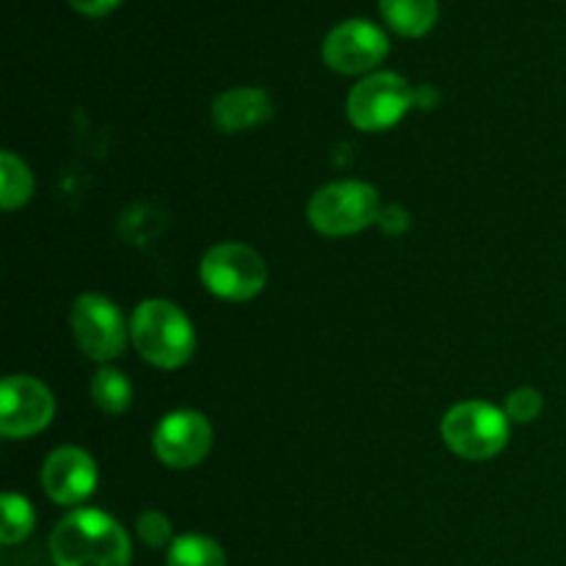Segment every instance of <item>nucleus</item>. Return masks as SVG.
Masks as SVG:
<instances>
[{
    "label": "nucleus",
    "mask_w": 566,
    "mask_h": 566,
    "mask_svg": "<svg viewBox=\"0 0 566 566\" xmlns=\"http://www.w3.org/2000/svg\"><path fill=\"white\" fill-rule=\"evenodd\" d=\"M381 17L401 36H426L437 22V0H379Z\"/></svg>",
    "instance_id": "nucleus-13"
},
{
    "label": "nucleus",
    "mask_w": 566,
    "mask_h": 566,
    "mask_svg": "<svg viewBox=\"0 0 566 566\" xmlns=\"http://www.w3.org/2000/svg\"><path fill=\"white\" fill-rule=\"evenodd\" d=\"M42 486L59 506H81L97 486L94 459L77 446H61L42 468Z\"/></svg>",
    "instance_id": "nucleus-11"
},
{
    "label": "nucleus",
    "mask_w": 566,
    "mask_h": 566,
    "mask_svg": "<svg viewBox=\"0 0 566 566\" xmlns=\"http://www.w3.org/2000/svg\"><path fill=\"white\" fill-rule=\"evenodd\" d=\"M0 509H3L0 542H3V545H20L22 539L31 536L33 523H36V514H33L31 503H28L22 495L6 492L3 501H0Z\"/></svg>",
    "instance_id": "nucleus-17"
},
{
    "label": "nucleus",
    "mask_w": 566,
    "mask_h": 566,
    "mask_svg": "<svg viewBox=\"0 0 566 566\" xmlns=\"http://www.w3.org/2000/svg\"><path fill=\"white\" fill-rule=\"evenodd\" d=\"M307 219L324 235H354L379 219V191L368 182L343 180L324 186L307 205Z\"/></svg>",
    "instance_id": "nucleus-4"
},
{
    "label": "nucleus",
    "mask_w": 566,
    "mask_h": 566,
    "mask_svg": "<svg viewBox=\"0 0 566 566\" xmlns=\"http://www.w3.org/2000/svg\"><path fill=\"white\" fill-rule=\"evenodd\" d=\"M213 446V429L208 418L193 409H177L158 423L153 434L155 457L171 470H188L205 462Z\"/></svg>",
    "instance_id": "nucleus-10"
},
{
    "label": "nucleus",
    "mask_w": 566,
    "mask_h": 566,
    "mask_svg": "<svg viewBox=\"0 0 566 566\" xmlns=\"http://www.w3.org/2000/svg\"><path fill=\"white\" fill-rule=\"evenodd\" d=\"M130 337L136 352L149 365L175 370L193 357L197 335L191 321L177 304L166 298H147L136 307L130 321Z\"/></svg>",
    "instance_id": "nucleus-2"
},
{
    "label": "nucleus",
    "mask_w": 566,
    "mask_h": 566,
    "mask_svg": "<svg viewBox=\"0 0 566 566\" xmlns=\"http://www.w3.org/2000/svg\"><path fill=\"white\" fill-rule=\"evenodd\" d=\"M53 392L39 379L25 374L6 376L0 387V434L25 440L39 434L53 420Z\"/></svg>",
    "instance_id": "nucleus-8"
},
{
    "label": "nucleus",
    "mask_w": 566,
    "mask_h": 566,
    "mask_svg": "<svg viewBox=\"0 0 566 566\" xmlns=\"http://www.w3.org/2000/svg\"><path fill=\"white\" fill-rule=\"evenodd\" d=\"M412 86L398 72H374L348 92L346 114L357 130L381 133L407 116L412 108Z\"/></svg>",
    "instance_id": "nucleus-6"
},
{
    "label": "nucleus",
    "mask_w": 566,
    "mask_h": 566,
    "mask_svg": "<svg viewBox=\"0 0 566 566\" xmlns=\"http://www.w3.org/2000/svg\"><path fill=\"white\" fill-rule=\"evenodd\" d=\"M509 418L486 401H462L442 418V440L457 457L486 462L509 446Z\"/></svg>",
    "instance_id": "nucleus-3"
},
{
    "label": "nucleus",
    "mask_w": 566,
    "mask_h": 566,
    "mask_svg": "<svg viewBox=\"0 0 566 566\" xmlns=\"http://www.w3.org/2000/svg\"><path fill=\"white\" fill-rule=\"evenodd\" d=\"M66 3L86 17H103V14H108L111 9H116V6H119V0H66Z\"/></svg>",
    "instance_id": "nucleus-20"
},
{
    "label": "nucleus",
    "mask_w": 566,
    "mask_h": 566,
    "mask_svg": "<svg viewBox=\"0 0 566 566\" xmlns=\"http://www.w3.org/2000/svg\"><path fill=\"white\" fill-rule=\"evenodd\" d=\"M166 566H227L219 542L205 534H182L171 542Z\"/></svg>",
    "instance_id": "nucleus-14"
},
{
    "label": "nucleus",
    "mask_w": 566,
    "mask_h": 566,
    "mask_svg": "<svg viewBox=\"0 0 566 566\" xmlns=\"http://www.w3.org/2000/svg\"><path fill=\"white\" fill-rule=\"evenodd\" d=\"M390 42L385 31L368 20H346L324 39V61L340 75H363L385 61Z\"/></svg>",
    "instance_id": "nucleus-9"
},
{
    "label": "nucleus",
    "mask_w": 566,
    "mask_h": 566,
    "mask_svg": "<svg viewBox=\"0 0 566 566\" xmlns=\"http://www.w3.org/2000/svg\"><path fill=\"white\" fill-rule=\"evenodd\" d=\"M33 175L14 153H0V205L3 210H17L31 199Z\"/></svg>",
    "instance_id": "nucleus-15"
},
{
    "label": "nucleus",
    "mask_w": 566,
    "mask_h": 566,
    "mask_svg": "<svg viewBox=\"0 0 566 566\" xmlns=\"http://www.w3.org/2000/svg\"><path fill=\"white\" fill-rule=\"evenodd\" d=\"M136 534L147 547H171V542H175V528H171L169 517L155 512V509H149V512L138 517Z\"/></svg>",
    "instance_id": "nucleus-18"
},
{
    "label": "nucleus",
    "mask_w": 566,
    "mask_h": 566,
    "mask_svg": "<svg viewBox=\"0 0 566 566\" xmlns=\"http://www.w3.org/2000/svg\"><path fill=\"white\" fill-rule=\"evenodd\" d=\"M92 398L105 415H122L130 407L133 387L127 376L116 368H99L92 376Z\"/></svg>",
    "instance_id": "nucleus-16"
},
{
    "label": "nucleus",
    "mask_w": 566,
    "mask_h": 566,
    "mask_svg": "<svg viewBox=\"0 0 566 566\" xmlns=\"http://www.w3.org/2000/svg\"><path fill=\"white\" fill-rule=\"evenodd\" d=\"M542 407H545V401H542L539 390H534V387H520V390H514L506 398V409L503 412L514 423H534L542 415Z\"/></svg>",
    "instance_id": "nucleus-19"
},
{
    "label": "nucleus",
    "mask_w": 566,
    "mask_h": 566,
    "mask_svg": "<svg viewBox=\"0 0 566 566\" xmlns=\"http://www.w3.org/2000/svg\"><path fill=\"white\" fill-rule=\"evenodd\" d=\"M202 285L224 302H249L269 282L265 260L247 243H219L199 263Z\"/></svg>",
    "instance_id": "nucleus-5"
},
{
    "label": "nucleus",
    "mask_w": 566,
    "mask_h": 566,
    "mask_svg": "<svg viewBox=\"0 0 566 566\" xmlns=\"http://www.w3.org/2000/svg\"><path fill=\"white\" fill-rule=\"evenodd\" d=\"M274 114V103H271V94L265 88L254 86H241L230 88V92H221L213 99V127L221 133H241L252 130V127L263 125Z\"/></svg>",
    "instance_id": "nucleus-12"
},
{
    "label": "nucleus",
    "mask_w": 566,
    "mask_h": 566,
    "mask_svg": "<svg viewBox=\"0 0 566 566\" xmlns=\"http://www.w3.org/2000/svg\"><path fill=\"white\" fill-rule=\"evenodd\" d=\"M72 335L77 346L94 363H111L125 352L127 326L119 307L99 293H83L70 313Z\"/></svg>",
    "instance_id": "nucleus-7"
},
{
    "label": "nucleus",
    "mask_w": 566,
    "mask_h": 566,
    "mask_svg": "<svg viewBox=\"0 0 566 566\" xmlns=\"http://www.w3.org/2000/svg\"><path fill=\"white\" fill-rule=\"evenodd\" d=\"M130 536L111 514L75 509L50 534L55 566H130Z\"/></svg>",
    "instance_id": "nucleus-1"
}]
</instances>
